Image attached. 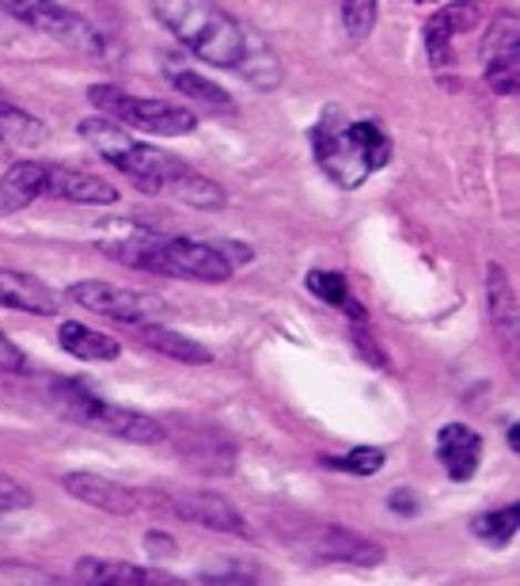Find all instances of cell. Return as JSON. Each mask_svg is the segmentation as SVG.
Returning a JSON list of instances; mask_svg holds the SVG:
<instances>
[{"instance_id":"1","label":"cell","mask_w":520,"mask_h":586,"mask_svg":"<svg viewBox=\"0 0 520 586\" xmlns=\"http://www.w3.org/2000/svg\"><path fill=\"white\" fill-rule=\"evenodd\" d=\"M152 16L183 42L194 58L247 77L258 88L282 84V61L258 34H251L217 0H152Z\"/></svg>"},{"instance_id":"2","label":"cell","mask_w":520,"mask_h":586,"mask_svg":"<svg viewBox=\"0 0 520 586\" xmlns=\"http://www.w3.org/2000/svg\"><path fill=\"white\" fill-rule=\"evenodd\" d=\"M100 252L125 266L152 274H172V279H194V282H228L232 260L221 244H202L186 236H156V233H133L122 240H103Z\"/></svg>"},{"instance_id":"3","label":"cell","mask_w":520,"mask_h":586,"mask_svg":"<svg viewBox=\"0 0 520 586\" xmlns=\"http://www.w3.org/2000/svg\"><path fill=\"white\" fill-rule=\"evenodd\" d=\"M312 149H316L319 168L343 191H354L380 172L391 160V141L380 130V122H346L338 111H327L312 130Z\"/></svg>"},{"instance_id":"4","label":"cell","mask_w":520,"mask_h":586,"mask_svg":"<svg viewBox=\"0 0 520 586\" xmlns=\"http://www.w3.org/2000/svg\"><path fill=\"white\" fill-rule=\"evenodd\" d=\"M80 138L149 194H167V186L186 172L183 160L149 145V141H137L119 119H84L80 122Z\"/></svg>"},{"instance_id":"5","label":"cell","mask_w":520,"mask_h":586,"mask_svg":"<svg viewBox=\"0 0 520 586\" xmlns=\"http://www.w3.org/2000/svg\"><path fill=\"white\" fill-rule=\"evenodd\" d=\"M53 396H58V407L69 420L111 434V438L137 442V446H156V442L167 438V431L156 420H149V415H141V412H130V407H122V404H106V400L84 393L80 385H58Z\"/></svg>"},{"instance_id":"6","label":"cell","mask_w":520,"mask_h":586,"mask_svg":"<svg viewBox=\"0 0 520 586\" xmlns=\"http://www.w3.org/2000/svg\"><path fill=\"white\" fill-rule=\"evenodd\" d=\"M88 95H92V103L100 107L106 119H119L122 127L156 133V138H179V133H194V127H198V114L186 111V107L130 95L114 84H95Z\"/></svg>"},{"instance_id":"7","label":"cell","mask_w":520,"mask_h":586,"mask_svg":"<svg viewBox=\"0 0 520 586\" xmlns=\"http://www.w3.org/2000/svg\"><path fill=\"white\" fill-rule=\"evenodd\" d=\"M137 499L167 518L191 522V526L228 533V537H251L247 518L224 495L213 492H137Z\"/></svg>"},{"instance_id":"8","label":"cell","mask_w":520,"mask_h":586,"mask_svg":"<svg viewBox=\"0 0 520 586\" xmlns=\"http://www.w3.org/2000/svg\"><path fill=\"white\" fill-rule=\"evenodd\" d=\"M285 540L304 556L335 559V564L376 567L384 559V548L376 540L361 537V533L346 526H335V522H300L297 529H285Z\"/></svg>"},{"instance_id":"9","label":"cell","mask_w":520,"mask_h":586,"mask_svg":"<svg viewBox=\"0 0 520 586\" xmlns=\"http://www.w3.org/2000/svg\"><path fill=\"white\" fill-rule=\"evenodd\" d=\"M0 8L20 23L34 27V31L50 34V39L65 42V47L80 53H95V58L103 53V34L84 16H77L73 8L58 4V0H0Z\"/></svg>"},{"instance_id":"10","label":"cell","mask_w":520,"mask_h":586,"mask_svg":"<svg viewBox=\"0 0 520 586\" xmlns=\"http://www.w3.org/2000/svg\"><path fill=\"white\" fill-rule=\"evenodd\" d=\"M69 297L77 305H84L88 313H100L106 320H119V324H152L160 313H167V305L156 297V293H141V290H130V286H114V282H95V279H84L69 290Z\"/></svg>"},{"instance_id":"11","label":"cell","mask_w":520,"mask_h":586,"mask_svg":"<svg viewBox=\"0 0 520 586\" xmlns=\"http://www.w3.org/2000/svg\"><path fill=\"white\" fill-rule=\"evenodd\" d=\"M482 65L487 84L498 95H513L520 88V23L517 16H498L482 39Z\"/></svg>"},{"instance_id":"12","label":"cell","mask_w":520,"mask_h":586,"mask_svg":"<svg viewBox=\"0 0 520 586\" xmlns=\"http://www.w3.org/2000/svg\"><path fill=\"white\" fill-rule=\"evenodd\" d=\"M42 194H50L58 202H80V206H111V202H119L114 183L100 180V175L77 172V168H58V164H47V186H42Z\"/></svg>"},{"instance_id":"13","label":"cell","mask_w":520,"mask_h":586,"mask_svg":"<svg viewBox=\"0 0 520 586\" xmlns=\"http://www.w3.org/2000/svg\"><path fill=\"white\" fill-rule=\"evenodd\" d=\"M487 305H490V324H494L501 346L509 351V362H517V340H520V305L513 282H509L506 266L490 263L487 266Z\"/></svg>"},{"instance_id":"14","label":"cell","mask_w":520,"mask_h":586,"mask_svg":"<svg viewBox=\"0 0 520 586\" xmlns=\"http://www.w3.org/2000/svg\"><path fill=\"white\" fill-rule=\"evenodd\" d=\"M0 305L16 309V313H34V316H53L61 313V293L50 290L42 279L23 271H4L0 266Z\"/></svg>"},{"instance_id":"15","label":"cell","mask_w":520,"mask_h":586,"mask_svg":"<svg viewBox=\"0 0 520 586\" xmlns=\"http://www.w3.org/2000/svg\"><path fill=\"white\" fill-rule=\"evenodd\" d=\"M61 487H65L73 499L95 506V511H106V514H133L141 506L137 492L130 487L114 484L106 476H95V473H65L61 476Z\"/></svg>"},{"instance_id":"16","label":"cell","mask_w":520,"mask_h":586,"mask_svg":"<svg viewBox=\"0 0 520 586\" xmlns=\"http://www.w3.org/2000/svg\"><path fill=\"white\" fill-rule=\"evenodd\" d=\"M437 461L445 465L448 479H471L482 461V438L468 423H448L437 434Z\"/></svg>"},{"instance_id":"17","label":"cell","mask_w":520,"mask_h":586,"mask_svg":"<svg viewBox=\"0 0 520 586\" xmlns=\"http://www.w3.org/2000/svg\"><path fill=\"white\" fill-rule=\"evenodd\" d=\"M47 186V164L42 160H16L0 175V218H12L31 206L34 199H42Z\"/></svg>"},{"instance_id":"18","label":"cell","mask_w":520,"mask_h":586,"mask_svg":"<svg viewBox=\"0 0 520 586\" xmlns=\"http://www.w3.org/2000/svg\"><path fill=\"white\" fill-rule=\"evenodd\" d=\"M73 575L80 583H92V586H106V583H179L175 575L156 572V567L119 564V559H92V556L80 559Z\"/></svg>"},{"instance_id":"19","label":"cell","mask_w":520,"mask_h":586,"mask_svg":"<svg viewBox=\"0 0 520 586\" xmlns=\"http://www.w3.org/2000/svg\"><path fill=\"white\" fill-rule=\"evenodd\" d=\"M141 327V340H145L149 351H156V354H167V358H175V362H186V366H205V362H213V354L205 351L202 343H194V340H186V335H179L172 332V327H164V324H137Z\"/></svg>"},{"instance_id":"20","label":"cell","mask_w":520,"mask_h":586,"mask_svg":"<svg viewBox=\"0 0 520 586\" xmlns=\"http://www.w3.org/2000/svg\"><path fill=\"white\" fill-rule=\"evenodd\" d=\"M164 77H167V84H172L175 92H183L186 100L210 107V111H232V107H236V103H232V95L224 92V88H217V84H213V80H205L202 73H194V69L175 65L172 58H167Z\"/></svg>"},{"instance_id":"21","label":"cell","mask_w":520,"mask_h":586,"mask_svg":"<svg viewBox=\"0 0 520 586\" xmlns=\"http://www.w3.org/2000/svg\"><path fill=\"white\" fill-rule=\"evenodd\" d=\"M58 340L69 354H73V358H84V362H114L119 358V351H122L111 335L92 332V327L77 324V320H65V324H61Z\"/></svg>"},{"instance_id":"22","label":"cell","mask_w":520,"mask_h":586,"mask_svg":"<svg viewBox=\"0 0 520 586\" xmlns=\"http://www.w3.org/2000/svg\"><path fill=\"white\" fill-rule=\"evenodd\" d=\"M520 529V506H501V511H490V514H479V518H471V533L479 540H487V545H509V540L517 537Z\"/></svg>"},{"instance_id":"23","label":"cell","mask_w":520,"mask_h":586,"mask_svg":"<svg viewBox=\"0 0 520 586\" xmlns=\"http://www.w3.org/2000/svg\"><path fill=\"white\" fill-rule=\"evenodd\" d=\"M452 34L456 31H452V23H448L445 8L429 16V23H426V53H429V61H434L437 69L452 65Z\"/></svg>"},{"instance_id":"24","label":"cell","mask_w":520,"mask_h":586,"mask_svg":"<svg viewBox=\"0 0 520 586\" xmlns=\"http://www.w3.org/2000/svg\"><path fill=\"white\" fill-rule=\"evenodd\" d=\"M327 468H338V473H349V476H376L384 468V449L376 446H357L343 453V457H323Z\"/></svg>"},{"instance_id":"25","label":"cell","mask_w":520,"mask_h":586,"mask_svg":"<svg viewBox=\"0 0 520 586\" xmlns=\"http://www.w3.org/2000/svg\"><path fill=\"white\" fill-rule=\"evenodd\" d=\"M39 141H47V127H42L39 119L16 122V119H4V114H0V153L12 145H39Z\"/></svg>"},{"instance_id":"26","label":"cell","mask_w":520,"mask_h":586,"mask_svg":"<svg viewBox=\"0 0 520 586\" xmlns=\"http://www.w3.org/2000/svg\"><path fill=\"white\" fill-rule=\"evenodd\" d=\"M343 23L349 39H369L376 27V0H343Z\"/></svg>"},{"instance_id":"27","label":"cell","mask_w":520,"mask_h":586,"mask_svg":"<svg viewBox=\"0 0 520 586\" xmlns=\"http://www.w3.org/2000/svg\"><path fill=\"white\" fill-rule=\"evenodd\" d=\"M304 282H308V290L316 293V297L327 301V305H346V301H349L346 279H343V274H335V271H312Z\"/></svg>"},{"instance_id":"28","label":"cell","mask_w":520,"mask_h":586,"mask_svg":"<svg viewBox=\"0 0 520 586\" xmlns=\"http://www.w3.org/2000/svg\"><path fill=\"white\" fill-rule=\"evenodd\" d=\"M354 346L361 358H369L376 370H388V358H384V351L376 346V335L365 327V320H354Z\"/></svg>"},{"instance_id":"29","label":"cell","mask_w":520,"mask_h":586,"mask_svg":"<svg viewBox=\"0 0 520 586\" xmlns=\"http://www.w3.org/2000/svg\"><path fill=\"white\" fill-rule=\"evenodd\" d=\"M0 583H58V575L42 572V567H23V564H0Z\"/></svg>"},{"instance_id":"30","label":"cell","mask_w":520,"mask_h":586,"mask_svg":"<svg viewBox=\"0 0 520 586\" xmlns=\"http://www.w3.org/2000/svg\"><path fill=\"white\" fill-rule=\"evenodd\" d=\"M23 506H31V492L23 484H16L12 476L0 473V511H23Z\"/></svg>"},{"instance_id":"31","label":"cell","mask_w":520,"mask_h":586,"mask_svg":"<svg viewBox=\"0 0 520 586\" xmlns=\"http://www.w3.org/2000/svg\"><path fill=\"white\" fill-rule=\"evenodd\" d=\"M0 370H4V373H20L23 370V354L16 351V343L8 340L4 332H0Z\"/></svg>"},{"instance_id":"32","label":"cell","mask_w":520,"mask_h":586,"mask_svg":"<svg viewBox=\"0 0 520 586\" xmlns=\"http://www.w3.org/2000/svg\"><path fill=\"white\" fill-rule=\"evenodd\" d=\"M0 114H4V119H16V122H31V114H27L23 107H16L8 92H0Z\"/></svg>"},{"instance_id":"33","label":"cell","mask_w":520,"mask_h":586,"mask_svg":"<svg viewBox=\"0 0 520 586\" xmlns=\"http://www.w3.org/2000/svg\"><path fill=\"white\" fill-rule=\"evenodd\" d=\"M145 548H149V553H175V540L164 537V533H149V537H145Z\"/></svg>"},{"instance_id":"34","label":"cell","mask_w":520,"mask_h":586,"mask_svg":"<svg viewBox=\"0 0 520 586\" xmlns=\"http://www.w3.org/2000/svg\"><path fill=\"white\" fill-rule=\"evenodd\" d=\"M391 511L415 514V499H410V492H396V495H391Z\"/></svg>"}]
</instances>
